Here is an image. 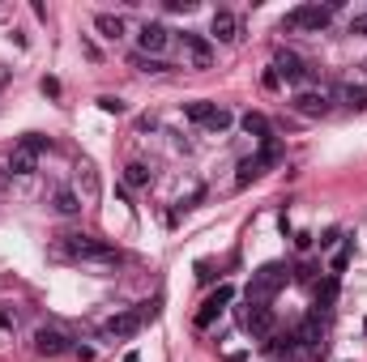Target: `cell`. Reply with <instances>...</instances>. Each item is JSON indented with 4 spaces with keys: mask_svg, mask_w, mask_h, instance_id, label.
I'll return each instance as SVG.
<instances>
[{
    "mask_svg": "<svg viewBox=\"0 0 367 362\" xmlns=\"http://www.w3.org/2000/svg\"><path fill=\"white\" fill-rule=\"evenodd\" d=\"M51 256L56 260H86V265H120V252L103 239H90V235H60L51 243Z\"/></svg>",
    "mask_w": 367,
    "mask_h": 362,
    "instance_id": "1",
    "label": "cell"
},
{
    "mask_svg": "<svg viewBox=\"0 0 367 362\" xmlns=\"http://www.w3.org/2000/svg\"><path fill=\"white\" fill-rule=\"evenodd\" d=\"M291 282V269L286 265H261L257 273H252V282H248V303H274V294L282 290Z\"/></svg>",
    "mask_w": 367,
    "mask_h": 362,
    "instance_id": "2",
    "label": "cell"
},
{
    "mask_svg": "<svg viewBox=\"0 0 367 362\" xmlns=\"http://www.w3.org/2000/svg\"><path fill=\"white\" fill-rule=\"evenodd\" d=\"M154 316H158V303H141V307H133V312H120V316H111V320L103 324V337H115V341L137 337V333H141V324H145V320H154Z\"/></svg>",
    "mask_w": 367,
    "mask_h": 362,
    "instance_id": "3",
    "label": "cell"
},
{
    "mask_svg": "<svg viewBox=\"0 0 367 362\" xmlns=\"http://www.w3.org/2000/svg\"><path fill=\"white\" fill-rule=\"evenodd\" d=\"M329 21H334V9L329 4H295L282 17V30H312V34H321Z\"/></svg>",
    "mask_w": 367,
    "mask_h": 362,
    "instance_id": "4",
    "label": "cell"
},
{
    "mask_svg": "<svg viewBox=\"0 0 367 362\" xmlns=\"http://www.w3.org/2000/svg\"><path fill=\"white\" fill-rule=\"evenodd\" d=\"M167 47H171V30H167V26H158V21H145V26H141V34H137V51L158 60Z\"/></svg>",
    "mask_w": 367,
    "mask_h": 362,
    "instance_id": "5",
    "label": "cell"
},
{
    "mask_svg": "<svg viewBox=\"0 0 367 362\" xmlns=\"http://www.w3.org/2000/svg\"><path fill=\"white\" fill-rule=\"evenodd\" d=\"M274 73H278V81L286 77L291 85H304V81H312V73H308V64L295 55V51H278L274 55Z\"/></svg>",
    "mask_w": 367,
    "mask_h": 362,
    "instance_id": "6",
    "label": "cell"
},
{
    "mask_svg": "<svg viewBox=\"0 0 367 362\" xmlns=\"http://www.w3.org/2000/svg\"><path fill=\"white\" fill-rule=\"evenodd\" d=\"M231 299H235V286H218V290L201 303V312H197V329H210V324L227 312V303H231Z\"/></svg>",
    "mask_w": 367,
    "mask_h": 362,
    "instance_id": "7",
    "label": "cell"
},
{
    "mask_svg": "<svg viewBox=\"0 0 367 362\" xmlns=\"http://www.w3.org/2000/svg\"><path fill=\"white\" fill-rule=\"evenodd\" d=\"M180 43H184V51H188L192 68H210V64H214V47H210V38H205V34L184 30V34H180Z\"/></svg>",
    "mask_w": 367,
    "mask_h": 362,
    "instance_id": "8",
    "label": "cell"
},
{
    "mask_svg": "<svg viewBox=\"0 0 367 362\" xmlns=\"http://www.w3.org/2000/svg\"><path fill=\"white\" fill-rule=\"evenodd\" d=\"M329 94L325 90H304V94H295V111L304 115V119H321V115H329Z\"/></svg>",
    "mask_w": 367,
    "mask_h": 362,
    "instance_id": "9",
    "label": "cell"
},
{
    "mask_svg": "<svg viewBox=\"0 0 367 362\" xmlns=\"http://www.w3.org/2000/svg\"><path fill=\"white\" fill-rule=\"evenodd\" d=\"M252 312L244 316V329L252 333V337H269L274 333V307L269 303H248Z\"/></svg>",
    "mask_w": 367,
    "mask_h": 362,
    "instance_id": "10",
    "label": "cell"
},
{
    "mask_svg": "<svg viewBox=\"0 0 367 362\" xmlns=\"http://www.w3.org/2000/svg\"><path fill=\"white\" fill-rule=\"evenodd\" d=\"M34 350H38L43 358H60V354H68V337H64L60 329H38V333H34Z\"/></svg>",
    "mask_w": 367,
    "mask_h": 362,
    "instance_id": "11",
    "label": "cell"
},
{
    "mask_svg": "<svg viewBox=\"0 0 367 362\" xmlns=\"http://www.w3.org/2000/svg\"><path fill=\"white\" fill-rule=\"evenodd\" d=\"M210 34H214L218 43H235V38H239V21H235V13L218 9V13H214V21H210Z\"/></svg>",
    "mask_w": 367,
    "mask_h": 362,
    "instance_id": "12",
    "label": "cell"
},
{
    "mask_svg": "<svg viewBox=\"0 0 367 362\" xmlns=\"http://www.w3.org/2000/svg\"><path fill=\"white\" fill-rule=\"evenodd\" d=\"M4 171H13V175H34V171H38V154H34V149H26V145H13V154H9V162H4Z\"/></svg>",
    "mask_w": 367,
    "mask_h": 362,
    "instance_id": "13",
    "label": "cell"
},
{
    "mask_svg": "<svg viewBox=\"0 0 367 362\" xmlns=\"http://www.w3.org/2000/svg\"><path fill=\"white\" fill-rule=\"evenodd\" d=\"M321 337H325V320H316V316H312V320H304V324H299V333H295V341H299V346H308V350H321Z\"/></svg>",
    "mask_w": 367,
    "mask_h": 362,
    "instance_id": "14",
    "label": "cell"
},
{
    "mask_svg": "<svg viewBox=\"0 0 367 362\" xmlns=\"http://www.w3.org/2000/svg\"><path fill=\"white\" fill-rule=\"evenodd\" d=\"M51 209H56L60 218H73V213H81V196H77L73 188H60V192L51 196Z\"/></svg>",
    "mask_w": 367,
    "mask_h": 362,
    "instance_id": "15",
    "label": "cell"
},
{
    "mask_svg": "<svg viewBox=\"0 0 367 362\" xmlns=\"http://www.w3.org/2000/svg\"><path fill=\"white\" fill-rule=\"evenodd\" d=\"M334 303H338V277H329V282L316 290V312H312V316H316V320H325V316L334 312Z\"/></svg>",
    "mask_w": 367,
    "mask_h": 362,
    "instance_id": "16",
    "label": "cell"
},
{
    "mask_svg": "<svg viewBox=\"0 0 367 362\" xmlns=\"http://www.w3.org/2000/svg\"><path fill=\"white\" fill-rule=\"evenodd\" d=\"M94 30H98L103 38H120V34H124V17H115V13H98V17H94Z\"/></svg>",
    "mask_w": 367,
    "mask_h": 362,
    "instance_id": "17",
    "label": "cell"
},
{
    "mask_svg": "<svg viewBox=\"0 0 367 362\" xmlns=\"http://www.w3.org/2000/svg\"><path fill=\"white\" fill-rule=\"evenodd\" d=\"M239 124H244V132H248V137H261V141H269V137H274V132H269V119H265L261 111H248Z\"/></svg>",
    "mask_w": 367,
    "mask_h": 362,
    "instance_id": "18",
    "label": "cell"
},
{
    "mask_svg": "<svg viewBox=\"0 0 367 362\" xmlns=\"http://www.w3.org/2000/svg\"><path fill=\"white\" fill-rule=\"evenodd\" d=\"M338 98H342L351 111H367V90L363 85H338Z\"/></svg>",
    "mask_w": 367,
    "mask_h": 362,
    "instance_id": "19",
    "label": "cell"
},
{
    "mask_svg": "<svg viewBox=\"0 0 367 362\" xmlns=\"http://www.w3.org/2000/svg\"><path fill=\"white\" fill-rule=\"evenodd\" d=\"M150 179H154V175H150L145 162H128V166H124V183H128V188H150Z\"/></svg>",
    "mask_w": 367,
    "mask_h": 362,
    "instance_id": "20",
    "label": "cell"
},
{
    "mask_svg": "<svg viewBox=\"0 0 367 362\" xmlns=\"http://www.w3.org/2000/svg\"><path fill=\"white\" fill-rule=\"evenodd\" d=\"M77 179H81V188H86V201H98V171H94L90 162L77 166Z\"/></svg>",
    "mask_w": 367,
    "mask_h": 362,
    "instance_id": "21",
    "label": "cell"
},
{
    "mask_svg": "<svg viewBox=\"0 0 367 362\" xmlns=\"http://www.w3.org/2000/svg\"><path fill=\"white\" fill-rule=\"evenodd\" d=\"M231 124H235V115H231V111H222V107H214V115H210L201 128H205V132H227Z\"/></svg>",
    "mask_w": 367,
    "mask_h": 362,
    "instance_id": "22",
    "label": "cell"
},
{
    "mask_svg": "<svg viewBox=\"0 0 367 362\" xmlns=\"http://www.w3.org/2000/svg\"><path fill=\"white\" fill-rule=\"evenodd\" d=\"M214 107H218V102H205V98H201V102H188V107H184V115H188L192 124H205V119L214 115Z\"/></svg>",
    "mask_w": 367,
    "mask_h": 362,
    "instance_id": "23",
    "label": "cell"
},
{
    "mask_svg": "<svg viewBox=\"0 0 367 362\" xmlns=\"http://www.w3.org/2000/svg\"><path fill=\"white\" fill-rule=\"evenodd\" d=\"M133 64H137L141 73H171V64H162V60H154V55H141V51L133 55Z\"/></svg>",
    "mask_w": 367,
    "mask_h": 362,
    "instance_id": "24",
    "label": "cell"
},
{
    "mask_svg": "<svg viewBox=\"0 0 367 362\" xmlns=\"http://www.w3.org/2000/svg\"><path fill=\"white\" fill-rule=\"evenodd\" d=\"M98 107H103L107 115H124V98H115V94H103V98H98Z\"/></svg>",
    "mask_w": 367,
    "mask_h": 362,
    "instance_id": "25",
    "label": "cell"
},
{
    "mask_svg": "<svg viewBox=\"0 0 367 362\" xmlns=\"http://www.w3.org/2000/svg\"><path fill=\"white\" fill-rule=\"evenodd\" d=\"M17 145H26V149H34V154H43V149H51V141H47V137H38V132H30V137H21Z\"/></svg>",
    "mask_w": 367,
    "mask_h": 362,
    "instance_id": "26",
    "label": "cell"
},
{
    "mask_svg": "<svg viewBox=\"0 0 367 362\" xmlns=\"http://www.w3.org/2000/svg\"><path fill=\"white\" fill-rule=\"evenodd\" d=\"M295 282H316V265H312V260H304V265L295 269Z\"/></svg>",
    "mask_w": 367,
    "mask_h": 362,
    "instance_id": "27",
    "label": "cell"
},
{
    "mask_svg": "<svg viewBox=\"0 0 367 362\" xmlns=\"http://www.w3.org/2000/svg\"><path fill=\"white\" fill-rule=\"evenodd\" d=\"M38 90H43L47 98H60V81H56V77H43V81H38Z\"/></svg>",
    "mask_w": 367,
    "mask_h": 362,
    "instance_id": "28",
    "label": "cell"
},
{
    "mask_svg": "<svg viewBox=\"0 0 367 362\" xmlns=\"http://www.w3.org/2000/svg\"><path fill=\"white\" fill-rule=\"evenodd\" d=\"M167 9H171V13H192L197 0H167Z\"/></svg>",
    "mask_w": 367,
    "mask_h": 362,
    "instance_id": "29",
    "label": "cell"
},
{
    "mask_svg": "<svg viewBox=\"0 0 367 362\" xmlns=\"http://www.w3.org/2000/svg\"><path fill=\"white\" fill-rule=\"evenodd\" d=\"M346 260H351V252H346V247H342V252H338V256H334V273H342V269H346Z\"/></svg>",
    "mask_w": 367,
    "mask_h": 362,
    "instance_id": "30",
    "label": "cell"
},
{
    "mask_svg": "<svg viewBox=\"0 0 367 362\" xmlns=\"http://www.w3.org/2000/svg\"><path fill=\"white\" fill-rule=\"evenodd\" d=\"M351 34H367V17H355L351 21Z\"/></svg>",
    "mask_w": 367,
    "mask_h": 362,
    "instance_id": "31",
    "label": "cell"
},
{
    "mask_svg": "<svg viewBox=\"0 0 367 362\" xmlns=\"http://www.w3.org/2000/svg\"><path fill=\"white\" fill-rule=\"evenodd\" d=\"M4 175H9V171H4V166H0V188H4Z\"/></svg>",
    "mask_w": 367,
    "mask_h": 362,
    "instance_id": "32",
    "label": "cell"
}]
</instances>
